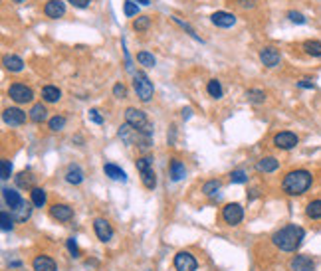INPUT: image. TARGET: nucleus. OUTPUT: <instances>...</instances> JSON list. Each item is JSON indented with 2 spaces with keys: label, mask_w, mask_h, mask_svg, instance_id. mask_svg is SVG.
Segmentation results:
<instances>
[{
  "label": "nucleus",
  "mask_w": 321,
  "mask_h": 271,
  "mask_svg": "<svg viewBox=\"0 0 321 271\" xmlns=\"http://www.w3.org/2000/svg\"><path fill=\"white\" fill-rule=\"evenodd\" d=\"M306 240V230L302 226H295V224H288V226L280 228L272 236V243L280 252H297L302 247V243Z\"/></svg>",
  "instance_id": "obj_1"
},
{
  "label": "nucleus",
  "mask_w": 321,
  "mask_h": 271,
  "mask_svg": "<svg viewBox=\"0 0 321 271\" xmlns=\"http://www.w3.org/2000/svg\"><path fill=\"white\" fill-rule=\"evenodd\" d=\"M313 184V174L306 168L291 170L282 180V190L288 196H304Z\"/></svg>",
  "instance_id": "obj_2"
},
{
  "label": "nucleus",
  "mask_w": 321,
  "mask_h": 271,
  "mask_svg": "<svg viewBox=\"0 0 321 271\" xmlns=\"http://www.w3.org/2000/svg\"><path fill=\"white\" fill-rule=\"evenodd\" d=\"M119 139L125 145H131V147H141V149H149L151 147V135L131 127L129 123H125V125L119 127Z\"/></svg>",
  "instance_id": "obj_3"
},
{
  "label": "nucleus",
  "mask_w": 321,
  "mask_h": 271,
  "mask_svg": "<svg viewBox=\"0 0 321 271\" xmlns=\"http://www.w3.org/2000/svg\"><path fill=\"white\" fill-rule=\"evenodd\" d=\"M125 123H129L131 127H135V129L147 133V135H153V125L147 119V113L141 111V109L127 107V109H125Z\"/></svg>",
  "instance_id": "obj_4"
},
{
  "label": "nucleus",
  "mask_w": 321,
  "mask_h": 271,
  "mask_svg": "<svg viewBox=\"0 0 321 271\" xmlns=\"http://www.w3.org/2000/svg\"><path fill=\"white\" fill-rule=\"evenodd\" d=\"M133 87H135V93H137V97L141 101H145V103L151 101V97H153V93H155L153 81L145 76L143 72L133 74Z\"/></svg>",
  "instance_id": "obj_5"
},
{
  "label": "nucleus",
  "mask_w": 321,
  "mask_h": 271,
  "mask_svg": "<svg viewBox=\"0 0 321 271\" xmlns=\"http://www.w3.org/2000/svg\"><path fill=\"white\" fill-rule=\"evenodd\" d=\"M137 170L141 174V180H143V186L153 190L157 186V176H155V170H153V159L151 156H141L137 159Z\"/></svg>",
  "instance_id": "obj_6"
},
{
  "label": "nucleus",
  "mask_w": 321,
  "mask_h": 271,
  "mask_svg": "<svg viewBox=\"0 0 321 271\" xmlns=\"http://www.w3.org/2000/svg\"><path fill=\"white\" fill-rule=\"evenodd\" d=\"M222 220L228 224V226H238L242 220H244V208L238 204V202H230L222 208Z\"/></svg>",
  "instance_id": "obj_7"
},
{
  "label": "nucleus",
  "mask_w": 321,
  "mask_h": 271,
  "mask_svg": "<svg viewBox=\"0 0 321 271\" xmlns=\"http://www.w3.org/2000/svg\"><path fill=\"white\" fill-rule=\"evenodd\" d=\"M8 95L16 103H30L34 99V91L28 85H24V83H12L8 87Z\"/></svg>",
  "instance_id": "obj_8"
},
{
  "label": "nucleus",
  "mask_w": 321,
  "mask_h": 271,
  "mask_svg": "<svg viewBox=\"0 0 321 271\" xmlns=\"http://www.w3.org/2000/svg\"><path fill=\"white\" fill-rule=\"evenodd\" d=\"M297 143H299V137L295 135V133H291V131H280V133L274 135V147L282 149V151H291V149H295Z\"/></svg>",
  "instance_id": "obj_9"
},
{
  "label": "nucleus",
  "mask_w": 321,
  "mask_h": 271,
  "mask_svg": "<svg viewBox=\"0 0 321 271\" xmlns=\"http://www.w3.org/2000/svg\"><path fill=\"white\" fill-rule=\"evenodd\" d=\"M199 263L190 252H179L175 256V269L177 271H197Z\"/></svg>",
  "instance_id": "obj_10"
},
{
  "label": "nucleus",
  "mask_w": 321,
  "mask_h": 271,
  "mask_svg": "<svg viewBox=\"0 0 321 271\" xmlns=\"http://www.w3.org/2000/svg\"><path fill=\"white\" fill-rule=\"evenodd\" d=\"M93 230H95V236L99 238V241H103V243L111 241V238H113V228L105 218H95L93 220Z\"/></svg>",
  "instance_id": "obj_11"
},
{
  "label": "nucleus",
  "mask_w": 321,
  "mask_h": 271,
  "mask_svg": "<svg viewBox=\"0 0 321 271\" xmlns=\"http://www.w3.org/2000/svg\"><path fill=\"white\" fill-rule=\"evenodd\" d=\"M2 119H4L6 125H10V127H18V125L26 123V113L22 109H18V107H8V109H4Z\"/></svg>",
  "instance_id": "obj_12"
},
{
  "label": "nucleus",
  "mask_w": 321,
  "mask_h": 271,
  "mask_svg": "<svg viewBox=\"0 0 321 271\" xmlns=\"http://www.w3.org/2000/svg\"><path fill=\"white\" fill-rule=\"evenodd\" d=\"M290 269L291 271H315V261L309 256H293L290 261Z\"/></svg>",
  "instance_id": "obj_13"
},
{
  "label": "nucleus",
  "mask_w": 321,
  "mask_h": 271,
  "mask_svg": "<svg viewBox=\"0 0 321 271\" xmlns=\"http://www.w3.org/2000/svg\"><path fill=\"white\" fill-rule=\"evenodd\" d=\"M260 61L266 67H275V65L282 61V54H280V50L268 46V48H264L260 52Z\"/></svg>",
  "instance_id": "obj_14"
},
{
  "label": "nucleus",
  "mask_w": 321,
  "mask_h": 271,
  "mask_svg": "<svg viewBox=\"0 0 321 271\" xmlns=\"http://www.w3.org/2000/svg\"><path fill=\"white\" fill-rule=\"evenodd\" d=\"M50 216L58 222H70L74 218V210L68 204H52L50 208Z\"/></svg>",
  "instance_id": "obj_15"
},
{
  "label": "nucleus",
  "mask_w": 321,
  "mask_h": 271,
  "mask_svg": "<svg viewBox=\"0 0 321 271\" xmlns=\"http://www.w3.org/2000/svg\"><path fill=\"white\" fill-rule=\"evenodd\" d=\"M210 20H212L214 26H218V28H232V26L236 24V16L230 14V12H224V10L214 12V14L210 16Z\"/></svg>",
  "instance_id": "obj_16"
},
{
  "label": "nucleus",
  "mask_w": 321,
  "mask_h": 271,
  "mask_svg": "<svg viewBox=\"0 0 321 271\" xmlns=\"http://www.w3.org/2000/svg\"><path fill=\"white\" fill-rule=\"evenodd\" d=\"M44 14L48 18H61L66 14V2H61V0H48L46 6H44Z\"/></svg>",
  "instance_id": "obj_17"
},
{
  "label": "nucleus",
  "mask_w": 321,
  "mask_h": 271,
  "mask_svg": "<svg viewBox=\"0 0 321 271\" xmlns=\"http://www.w3.org/2000/svg\"><path fill=\"white\" fill-rule=\"evenodd\" d=\"M32 267H34V271H58L56 261L50 256H36L32 261Z\"/></svg>",
  "instance_id": "obj_18"
},
{
  "label": "nucleus",
  "mask_w": 321,
  "mask_h": 271,
  "mask_svg": "<svg viewBox=\"0 0 321 271\" xmlns=\"http://www.w3.org/2000/svg\"><path fill=\"white\" fill-rule=\"evenodd\" d=\"M32 206H34L32 202H26V200H24V202H22V204H20L18 208H14V210H12V218H14L16 222L24 224L26 220H30V216H32Z\"/></svg>",
  "instance_id": "obj_19"
},
{
  "label": "nucleus",
  "mask_w": 321,
  "mask_h": 271,
  "mask_svg": "<svg viewBox=\"0 0 321 271\" xmlns=\"http://www.w3.org/2000/svg\"><path fill=\"white\" fill-rule=\"evenodd\" d=\"M2 198H4V202L10 206V210L18 208V206L24 202V200H22V196L18 194L14 188H6V186L2 188Z\"/></svg>",
  "instance_id": "obj_20"
},
{
  "label": "nucleus",
  "mask_w": 321,
  "mask_h": 271,
  "mask_svg": "<svg viewBox=\"0 0 321 271\" xmlns=\"http://www.w3.org/2000/svg\"><path fill=\"white\" fill-rule=\"evenodd\" d=\"M277 166H280L277 159H274V156H264V159L258 161L256 170H258V172H275V170H277Z\"/></svg>",
  "instance_id": "obj_21"
},
{
  "label": "nucleus",
  "mask_w": 321,
  "mask_h": 271,
  "mask_svg": "<svg viewBox=\"0 0 321 271\" xmlns=\"http://www.w3.org/2000/svg\"><path fill=\"white\" fill-rule=\"evenodd\" d=\"M103 170H105V174L111 178V180H121L125 182L127 180V174H125V170L123 168H119L117 165H113V163H107L105 166H103Z\"/></svg>",
  "instance_id": "obj_22"
},
{
  "label": "nucleus",
  "mask_w": 321,
  "mask_h": 271,
  "mask_svg": "<svg viewBox=\"0 0 321 271\" xmlns=\"http://www.w3.org/2000/svg\"><path fill=\"white\" fill-rule=\"evenodd\" d=\"M2 63H4V67L8 72H14V74L24 70V61H22V58H18V56H4Z\"/></svg>",
  "instance_id": "obj_23"
},
{
  "label": "nucleus",
  "mask_w": 321,
  "mask_h": 271,
  "mask_svg": "<svg viewBox=\"0 0 321 271\" xmlns=\"http://www.w3.org/2000/svg\"><path fill=\"white\" fill-rule=\"evenodd\" d=\"M170 180L179 182L181 178H184V174H186V168H184V165L179 161V159H173L170 161Z\"/></svg>",
  "instance_id": "obj_24"
},
{
  "label": "nucleus",
  "mask_w": 321,
  "mask_h": 271,
  "mask_svg": "<svg viewBox=\"0 0 321 271\" xmlns=\"http://www.w3.org/2000/svg\"><path fill=\"white\" fill-rule=\"evenodd\" d=\"M42 97H44L46 103H56V101H60L61 91L56 85H44L42 87Z\"/></svg>",
  "instance_id": "obj_25"
},
{
  "label": "nucleus",
  "mask_w": 321,
  "mask_h": 271,
  "mask_svg": "<svg viewBox=\"0 0 321 271\" xmlns=\"http://www.w3.org/2000/svg\"><path fill=\"white\" fill-rule=\"evenodd\" d=\"M66 180L70 184H81L83 182V170L77 165H70L68 172H66Z\"/></svg>",
  "instance_id": "obj_26"
},
{
  "label": "nucleus",
  "mask_w": 321,
  "mask_h": 271,
  "mask_svg": "<svg viewBox=\"0 0 321 271\" xmlns=\"http://www.w3.org/2000/svg\"><path fill=\"white\" fill-rule=\"evenodd\" d=\"M46 190L44 188H32L30 192V202L36 206V208H42L46 204Z\"/></svg>",
  "instance_id": "obj_27"
},
{
  "label": "nucleus",
  "mask_w": 321,
  "mask_h": 271,
  "mask_svg": "<svg viewBox=\"0 0 321 271\" xmlns=\"http://www.w3.org/2000/svg\"><path fill=\"white\" fill-rule=\"evenodd\" d=\"M304 52L311 58H321V42L319 40H307V42H304Z\"/></svg>",
  "instance_id": "obj_28"
},
{
  "label": "nucleus",
  "mask_w": 321,
  "mask_h": 271,
  "mask_svg": "<svg viewBox=\"0 0 321 271\" xmlns=\"http://www.w3.org/2000/svg\"><path fill=\"white\" fill-rule=\"evenodd\" d=\"M306 216L311 220H321V200H311L306 206Z\"/></svg>",
  "instance_id": "obj_29"
},
{
  "label": "nucleus",
  "mask_w": 321,
  "mask_h": 271,
  "mask_svg": "<svg viewBox=\"0 0 321 271\" xmlns=\"http://www.w3.org/2000/svg\"><path fill=\"white\" fill-rule=\"evenodd\" d=\"M46 107L42 105V103H36V105L30 109V121H34V123H42V121L46 119Z\"/></svg>",
  "instance_id": "obj_30"
},
{
  "label": "nucleus",
  "mask_w": 321,
  "mask_h": 271,
  "mask_svg": "<svg viewBox=\"0 0 321 271\" xmlns=\"http://www.w3.org/2000/svg\"><path fill=\"white\" fill-rule=\"evenodd\" d=\"M206 91H208V95L214 97V99H220L224 95V89H222V85H220L218 79H210L208 85H206Z\"/></svg>",
  "instance_id": "obj_31"
},
{
  "label": "nucleus",
  "mask_w": 321,
  "mask_h": 271,
  "mask_svg": "<svg viewBox=\"0 0 321 271\" xmlns=\"http://www.w3.org/2000/svg\"><path fill=\"white\" fill-rule=\"evenodd\" d=\"M246 99H248L250 103L258 105V103H264V101H266V93L262 89H248L246 91Z\"/></svg>",
  "instance_id": "obj_32"
},
{
  "label": "nucleus",
  "mask_w": 321,
  "mask_h": 271,
  "mask_svg": "<svg viewBox=\"0 0 321 271\" xmlns=\"http://www.w3.org/2000/svg\"><path fill=\"white\" fill-rule=\"evenodd\" d=\"M16 184H18L20 188H36V186H34V176H32L30 172H20V174L16 176Z\"/></svg>",
  "instance_id": "obj_33"
},
{
  "label": "nucleus",
  "mask_w": 321,
  "mask_h": 271,
  "mask_svg": "<svg viewBox=\"0 0 321 271\" xmlns=\"http://www.w3.org/2000/svg\"><path fill=\"white\" fill-rule=\"evenodd\" d=\"M218 190H220V180H216V178L206 180L204 184H202V194L204 196H214Z\"/></svg>",
  "instance_id": "obj_34"
},
{
  "label": "nucleus",
  "mask_w": 321,
  "mask_h": 271,
  "mask_svg": "<svg viewBox=\"0 0 321 271\" xmlns=\"http://www.w3.org/2000/svg\"><path fill=\"white\" fill-rule=\"evenodd\" d=\"M137 61L141 63V65H145V67H155V63H157L155 56L153 54H149V52H139Z\"/></svg>",
  "instance_id": "obj_35"
},
{
  "label": "nucleus",
  "mask_w": 321,
  "mask_h": 271,
  "mask_svg": "<svg viewBox=\"0 0 321 271\" xmlns=\"http://www.w3.org/2000/svg\"><path fill=\"white\" fill-rule=\"evenodd\" d=\"M48 127H50V131L58 133V131H61V129L66 127V117H61V115L52 117V119H50V123H48Z\"/></svg>",
  "instance_id": "obj_36"
},
{
  "label": "nucleus",
  "mask_w": 321,
  "mask_h": 271,
  "mask_svg": "<svg viewBox=\"0 0 321 271\" xmlns=\"http://www.w3.org/2000/svg\"><path fill=\"white\" fill-rule=\"evenodd\" d=\"M10 174H12V163L8 159H2V163H0V178L2 180H8Z\"/></svg>",
  "instance_id": "obj_37"
},
{
  "label": "nucleus",
  "mask_w": 321,
  "mask_h": 271,
  "mask_svg": "<svg viewBox=\"0 0 321 271\" xmlns=\"http://www.w3.org/2000/svg\"><path fill=\"white\" fill-rule=\"evenodd\" d=\"M230 180L234 182V184H244V182H248V174H246V170H242V168L232 170L230 172Z\"/></svg>",
  "instance_id": "obj_38"
},
{
  "label": "nucleus",
  "mask_w": 321,
  "mask_h": 271,
  "mask_svg": "<svg viewBox=\"0 0 321 271\" xmlns=\"http://www.w3.org/2000/svg\"><path fill=\"white\" fill-rule=\"evenodd\" d=\"M123 12H125V16H137L139 14V6L137 2H133V0H125L123 2Z\"/></svg>",
  "instance_id": "obj_39"
},
{
  "label": "nucleus",
  "mask_w": 321,
  "mask_h": 271,
  "mask_svg": "<svg viewBox=\"0 0 321 271\" xmlns=\"http://www.w3.org/2000/svg\"><path fill=\"white\" fill-rule=\"evenodd\" d=\"M0 222H2V230H4V232H10V230L14 228V220H12V216H10L8 212H2V214H0Z\"/></svg>",
  "instance_id": "obj_40"
},
{
  "label": "nucleus",
  "mask_w": 321,
  "mask_h": 271,
  "mask_svg": "<svg viewBox=\"0 0 321 271\" xmlns=\"http://www.w3.org/2000/svg\"><path fill=\"white\" fill-rule=\"evenodd\" d=\"M149 22H151V18H149V16H139L137 20L133 22V28H135L137 32L147 30V28H149Z\"/></svg>",
  "instance_id": "obj_41"
},
{
  "label": "nucleus",
  "mask_w": 321,
  "mask_h": 271,
  "mask_svg": "<svg viewBox=\"0 0 321 271\" xmlns=\"http://www.w3.org/2000/svg\"><path fill=\"white\" fill-rule=\"evenodd\" d=\"M173 20H175V22H177V24H179V26H181V28H184V30L188 32V34H190V36H192V38H195V40H200V38H199V34H197V32L192 30V28H190V26H188V24H186V22H183V20H181V18H177V16H173ZM200 42H202V40H200Z\"/></svg>",
  "instance_id": "obj_42"
},
{
  "label": "nucleus",
  "mask_w": 321,
  "mask_h": 271,
  "mask_svg": "<svg viewBox=\"0 0 321 271\" xmlns=\"http://www.w3.org/2000/svg\"><path fill=\"white\" fill-rule=\"evenodd\" d=\"M288 18H290L293 24H306V16L302 12H295V10H290L288 12Z\"/></svg>",
  "instance_id": "obj_43"
},
{
  "label": "nucleus",
  "mask_w": 321,
  "mask_h": 271,
  "mask_svg": "<svg viewBox=\"0 0 321 271\" xmlns=\"http://www.w3.org/2000/svg\"><path fill=\"white\" fill-rule=\"evenodd\" d=\"M66 245H68V250H70V254L74 257H79V247H77V241L74 238H70V240L66 241Z\"/></svg>",
  "instance_id": "obj_44"
},
{
  "label": "nucleus",
  "mask_w": 321,
  "mask_h": 271,
  "mask_svg": "<svg viewBox=\"0 0 321 271\" xmlns=\"http://www.w3.org/2000/svg\"><path fill=\"white\" fill-rule=\"evenodd\" d=\"M113 95H115V97H119V99L127 97V89H125V85H123V83H115V87H113Z\"/></svg>",
  "instance_id": "obj_45"
},
{
  "label": "nucleus",
  "mask_w": 321,
  "mask_h": 271,
  "mask_svg": "<svg viewBox=\"0 0 321 271\" xmlns=\"http://www.w3.org/2000/svg\"><path fill=\"white\" fill-rule=\"evenodd\" d=\"M90 119H92L95 125H101V123H103V117L99 115V111H97V109H90Z\"/></svg>",
  "instance_id": "obj_46"
},
{
  "label": "nucleus",
  "mask_w": 321,
  "mask_h": 271,
  "mask_svg": "<svg viewBox=\"0 0 321 271\" xmlns=\"http://www.w3.org/2000/svg\"><path fill=\"white\" fill-rule=\"evenodd\" d=\"M297 87H302V89H315V83L311 81V79H302V81H297Z\"/></svg>",
  "instance_id": "obj_47"
},
{
  "label": "nucleus",
  "mask_w": 321,
  "mask_h": 271,
  "mask_svg": "<svg viewBox=\"0 0 321 271\" xmlns=\"http://www.w3.org/2000/svg\"><path fill=\"white\" fill-rule=\"evenodd\" d=\"M70 4H74L76 8H88L92 4V0H68Z\"/></svg>",
  "instance_id": "obj_48"
},
{
  "label": "nucleus",
  "mask_w": 321,
  "mask_h": 271,
  "mask_svg": "<svg viewBox=\"0 0 321 271\" xmlns=\"http://www.w3.org/2000/svg\"><path fill=\"white\" fill-rule=\"evenodd\" d=\"M238 4L242 8H254L256 6V0H238Z\"/></svg>",
  "instance_id": "obj_49"
},
{
  "label": "nucleus",
  "mask_w": 321,
  "mask_h": 271,
  "mask_svg": "<svg viewBox=\"0 0 321 271\" xmlns=\"http://www.w3.org/2000/svg\"><path fill=\"white\" fill-rule=\"evenodd\" d=\"M192 115V109L190 107H186V109H183V119H188Z\"/></svg>",
  "instance_id": "obj_50"
},
{
  "label": "nucleus",
  "mask_w": 321,
  "mask_h": 271,
  "mask_svg": "<svg viewBox=\"0 0 321 271\" xmlns=\"http://www.w3.org/2000/svg\"><path fill=\"white\" fill-rule=\"evenodd\" d=\"M137 2H141L143 6H147V4H149V0H137Z\"/></svg>",
  "instance_id": "obj_51"
},
{
  "label": "nucleus",
  "mask_w": 321,
  "mask_h": 271,
  "mask_svg": "<svg viewBox=\"0 0 321 271\" xmlns=\"http://www.w3.org/2000/svg\"><path fill=\"white\" fill-rule=\"evenodd\" d=\"M12 2H16V4H24L26 0H12Z\"/></svg>",
  "instance_id": "obj_52"
}]
</instances>
